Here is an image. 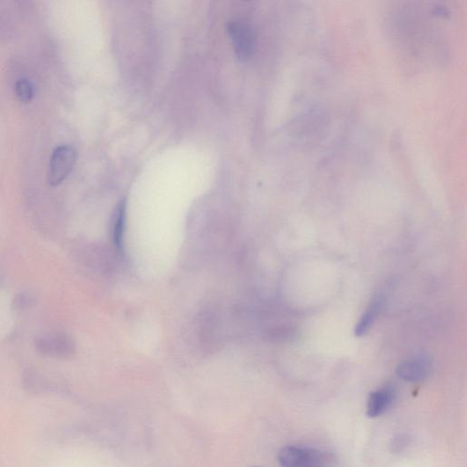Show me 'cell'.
Masks as SVG:
<instances>
[{
  "mask_svg": "<svg viewBox=\"0 0 467 467\" xmlns=\"http://www.w3.org/2000/svg\"><path fill=\"white\" fill-rule=\"evenodd\" d=\"M280 465L288 467H312L331 465L334 458L329 452L306 446L288 445L277 455Z\"/></svg>",
  "mask_w": 467,
  "mask_h": 467,
  "instance_id": "1",
  "label": "cell"
},
{
  "mask_svg": "<svg viewBox=\"0 0 467 467\" xmlns=\"http://www.w3.org/2000/svg\"><path fill=\"white\" fill-rule=\"evenodd\" d=\"M78 154L72 145H60L52 153L49 162L48 180L51 186H58L71 174Z\"/></svg>",
  "mask_w": 467,
  "mask_h": 467,
  "instance_id": "2",
  "label": "cell"
},
{
  "mask_svg": "<svg viewBox=\"0 0 467 467\" xmlns=\"http://www.w3.org/2000/svg\"><path fill=\"white\" fill-rule=\"evenodd\" d=\"M434 366L429 356L416 355L401 361L396 368V375L404 382H422L430 377Z\"/></svg>",
  "mask_w": 467,
  "mask_h": 467,
  "instance_id": "3",
  "label": "cell"
},
{
  "mask_svg": "<svg viewBox=\"0 0 467 467\" xmlns=\"http://www.w3.org/2000/svg\"><path fill=\"white\" fill-rule=\"evenodd\" d=\"M231 38L236 58L239 60L247 61L252 56L254 51V38L252 31L243 22H231L227 27Z\"/></svg>",
  "mask_w": 467,
  "mask_h": 467,
  "instance_id": "4",
  "label": "cell"
},
{
  "mask_svg": "<svg viewBox=\"0 0 467 467\" xmlns=\"http://www.w3.org/2000/svg\"><path fill=\"white\" fill-rule=\"evenodd\" d=\"M36 347L43 355L55 358H66L72 355L74 344L69 336L55 334L44 336L36 341Z\"/></svg>",
  "mask_w": 467,
  "mask_h": 467,
  "instance_id": "5",
  "label": "cell"
},
{
  "mask_svg": "<svg viewBox=\"0 0 467 467\" xmlns=\"http://www.w3.org/2000/svg\"><path fill=\"white\" fill-rule=\"evenodd\" d=\"M395 396V391L391 386L382 387L370 393L367 401V416L376 418L386 413L392 407Z\"/></svg>",
  "mask_w": 467,
  "mask_h": 467,
  "instance_id": "6",
  "label": "cell"
},
{
  "mask_svg": "<svg viewBox=\"0 0 467 467\" xmlns=\"http://www.w3.org/2000/svg\"><path fill=\"white\" fill-rule=\"evenodd\" d=\"M382 304H384V302H382L381 297H376V299L370 302V304L368 306L366 311L363 312L360 320H359L357 324H356L354 328V335L356 337H363V336L370 331L373 323H375V321L377 319L379 312H381Z\"/></svg>",
  "mask_w": 467,
  "mask_h": 467,
  "instance_id": "7",
  "label": "cell"
},
{
  "mask_svg": "<svg viewBox=\"0 0 467 467\" xmlns=\"http://www.w3.org/2000/svg\"><path fill=\"white\" fill-rule=\"evenodd\" d=\"M125 224V203L119 204L116 210L115 226H113V240L118 249H122Z\"/></svg>",
  "mask_w": 467,
  "mask_h": 467,
  "instance_id": "8",
  "label": "cell"
},
{
  "mask_svg": "<svg viewBox=\"0 0 467 467\" xmlns=\"http://www.w3.org/2000/svg\"><path fill=\"white\" fill-rule=\"evenodd\" d=\"M15 92L17 99L23 104H28L33 100L35 90L33 84L28 79H20L15 85Z\"/></svg>",
  "mask_w": 467,
  "mask_h": 467,
  "instance_id": "9",
  "label": "cell"
}]
</instances>
